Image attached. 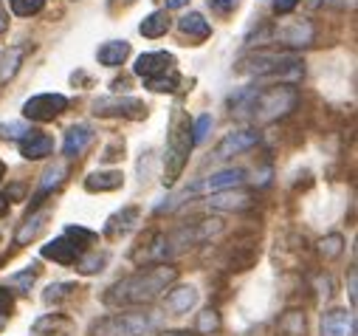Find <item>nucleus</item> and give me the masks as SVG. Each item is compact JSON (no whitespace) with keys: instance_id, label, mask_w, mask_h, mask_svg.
Segmentation results:
<instances>
[{"instance_id":"obj_8","label":"nucleus","mask_w":358,"mask_h":336,"mask_svg":"<svg viewBox=\"0 0 358 336\" xmlns=\"http://www.w3.org/2000/svg\"><path fill=\"white\" fill-rule=\"evenodd\" d=\"M94 113L102 119L110 116H122V119H144L147 116V105L141 99L133 97H102L94 102Z\"/></svg>"},{"instance_id":"obj_42","label":"nucleus","mask_w":358,"mask_h":336,"mask_svg":"<svg viewBox=\"0 0 358 336\" xmlns=\"http://www.w3.org/2000/svg\"><path fill=\"white\" fill-rule=\"evenodd\" d=\"M299 0H274V15H288L296 9Z\"/></svg>"},{"instance_id":"obj_22","label":"nucleus","mask_w":358,"mask_h":336,"mask_svg":"<svg viewBox=\"0 0 358 336\" xmlns=\"http://www.w3.org/2000/svg\"><path fill=\"white\" fill-rule=\"evenodd\" d=\"M178 29H181V34L189 37V40H206L212 34L209 20H203V15H198V12L184 15L181 20H178Z\"/></svg>"},{"instance_id":"obj_45","label":"nucleus","mask_w":358,"mask_h":336,"mask_svg":"<svg viewBox=\"0 0 358 336\" xmlns=\"http://www.w3.org/2000/svg\"><path fill=\"white\" fill-rule=\"evenodd\" d=\"M187 4H189V0H166V9H181Z\"/></svg>"},{"instance_id":"obj_25","label":"nucleus","mask_w":358,"mask_h":336,"mask_svg":"<svg viewBox=\"0 0 358 336\" xmlns=\"http://www.w3.org/2000/svg\"><path fill=\"white\" fill-rule=\"evenodd\" d=\"M169 15L166 12H152V15H147L141 23H138V31H141V37H150V40H155V37H164L166 31H169Z\"/></svg>"},{"instance_id":"obj_3","label":"nucleus","mask_w":358,"mask_h":336,"mask_svg":"<svg viewBox=\"0 0 358 336\" xmlns=\"http://www.w3.org/2000/svg\"><path fill=\"white\" fill-rule=\"evenodd\" d=\"M237 74L243 76H257V79H277L294 85L296 79H302L305 68L302 59L291 51H277V48H257L245 57L237 59Z\"/></svg>"},{"instance_id":"obj_38","label":"nucleus","mask_w":358,"mask_h":336,"mask_svg":"<svg viewBox=\"0 0 358 336\" xmlns=\"http://www.w3.org/2000/svg\"><path fill=\"white\" fill-rule=\"evenodd\" d=\"M209 6H212L217 15H231V12L240 6V0H209Z\"/></svg>"},{"instance_id":"obj_15","label":"nucleus","mask_w":358,"mask_h":336,"mask_svg":"<svg viewBox=\"0 0 358 336\" xmlns=\"http://www.w3.org/2000/svg\"><path fill=\"white\" fill-rule=\"evenodd\" d=\"M96 139V133H94V127L91 125H73L68 133H65V141H62V153L68 155V158H76V155H82L87 147H91V141Z\"/></svg>"},{"instance_id":"obj_19","label":"nucleus","mask_w":358,"mask_h":336,"mask_svg":"<svg viewBox=\"0 0 358 336\" xmlns=\"http://www.w3.org/2000/svg\"><path fill=\"white\" fill-rule=\"evenodd\" d=\"M122 184H124L122 170H99V173H91L85 178V190L87 192H113Z\"/></svg>"},{"instance_id":"obj_6","label":"nucleus","mask_w":358,"mask_h":336,"mask_svg":"<svg viewBox=\"0 0 358 336\" xmlns=\"http://www.w3.org/2000/svg\"><path fill=\"white\" fill-rule=\"evenodd\" d=\"M316 40V29L310 20H282L262 26L257 34H251V43H274L288 48H308Z\"/></svg>"},{"instance_id":"obj_34","label":"nucleus","mask_w":358,"mask_h":336,"mask_svg":"<svg viewBox=\"0 0 358 336\" xmlns=\"http://www.w3.org/2000/svg\"><path fill=\"white\" fill-rule=\"evenodd\" d=\"M34 127H29L26 122H6V125H0V136H3L6 141H20L31 133Z\"/></svg>"},{"instance_id":"obj_31","label":"nucleus","mask_w":358,"mask_h":336,"mask_svg":"<svg viewBox=\"0 0 358 336\" xmlns=\"http://www.w3.org/2000/svg\"><path fill=\"white\" fill-rule=\"evenodd\" d=\"M34 280H37V266H29V269H23V272H17V274L9 277V288H15L20 294H29L31 286H34Z\"/></svg>"},{"instance_id":"obj_37","label":"nucleus","mask_w":358,"mask_h":336,"mask_svg":"<svg viewBox=\"0 0 358 336\" xmlns=\"http://www.w3.org/2000/svg\"><path fill=\"white\" fill-rule=\"evenodd\" d=\"M65 234H68V237H71L82 251L96 240V234H94V232H87V229H82V226H68V229H65Z\"/></svg>"},{"instance_id":"obj_4","label":"nucleus","mask_w":358,"mask_h":336,"mask_svg":"<svg viewBox=\"0 0 358 336\" xmlns=\"http://www.w3.org/2000/svg\"><path fill=\"white\" fill-rule=\"evenodd\" d=\"M195 141H192V119L187 111L175 108L169 116V133H166V153H164V184L172 187L181 173L189 164V153H192Z\"/></svg>"},{"instance_id":"obj_12","label":"nucleus","mask_w":358,"mask_h":336,"mask_svg":"<svg viewBox=\"0 0 358 336\" xmlns=\"http://www.w3.org/2000/svg\"><path fill=\"white\" fill-rule=\"evenodd\" d=\"M172 68H175V57L166 54V51H150V54H141V57L136 59V65H133V71H136L138 76H144V79L161 76V74H166V71H172Z\"/></svg>"},{"instance_id":"obj_13","label":"nucleus","mask_w":358,"mask_h":336,"mask_svg":"<svg viewBox=\"0 0 358 336\" xmlns=\"http://www.w3.org/2000/svg\"><path fill=\"white\" fill-rule=\"evenodd\" d=\"M322 336H355V314L344 308L322 314Z\"/></svg>"},{"instance_id":"obj_47","label":"nucleus","mask_w":358,"mask_h":336,"mask_svg":"<svg viewBox=\"0 0 358 336\" xmlns=\"http://www.w3.org/2000/svg\"><path fill=\"white\" fill-rule=\"evenodd\" d=\"M161 336H192V333H187V330H164Z\"/></svg>"},{"instance_id":"obj_28","label":"nucleus","mask_w":358,"mask_h":336,"mask_svg":"<svg viewBox=\"0 0 358 336\" xmlns=\"http://www.w3.org/2000/svg\"><path fill=\"white\" fill-rule=\"evenodd\" d=\"M105 263H108L105 251H82L79 260H76V272L79 274H96L105 269Z\"/></svg>"},{"instance_id":"obj_7","label":"nucleus","mask_w":358,"mask_h":336,"mask_svg":"<svg viewBox=\"0 0 358 336\" xmlns=\"http://www.w3.org/2000/svg\"><path fill=\"white\" fill-rule=\"evenodd\" d=\"M245 181H248V170H243V167H226V170H217V173H212V176L201 178L198 184L187 187L181 195H175V198H172V204L161 206L158 212L172 209V206H178V204H184V198H195V195H215V192H223V190H237V187H243Z\"/></svg>"},{"instance_id":"obj_21","label":"nucleus","mask_w":358,"mask_h":336,"mask_svg":"<svg viewBox=\"0 0 358 336\" xmlns=\"http://www.w3.org/2000/svg\"><path fill=\"white\" fill-rule=\"evenodd\" d=\"M96 57H99L102 65L119 68V65H124V59L130 57V43H127V40H110V43H105V46L99 48Z\"/></svg>"},{"instance_id":"obj_1","label":"nucleus","mask_w":358,"mask_h":336,"mask_svg":"<svg viewBox=\"0 0 358 336\" xmlns=\"http://www.w3.org/2000/svg\"><path fill=\"white\" fill-rule=\"evenodd\" d=\"M299 105V91L296 85L280 82L271 88H245L229 99V111L240 122H254V125H271L277 119H285L291 111Z\"/></svg>"},{"instance_id":"obj_26","label":"nucleus","mask_w":358,"mask_h":336,"mask_svg":"<svg viewBox=\"0 0 358 336\" xmlns=\"http://www.w3.org/2000/svg\"><path fill=\"white\" fill-rule=\"evenodd\" d=\"M45 220H48V212H34V215H29V218L23 220V226L17 229V234H15V243H17V246L31 243V240H34V237L43 232Z\"/></svg>"},{"instance_id":"obj_43","label":"nucleus","mask_w":358,"mask_h":336,"mask_svg":"<svg viewBox=\"0 0 358 336\" xmlns=\"http://www.w3.org/2000/svg\"><path fill=\"white\" fill-rule=\"evenodd\" d=\"M358 280H355V269L350 272V302H352V308H355V302H358Z\"/></svg>"},{"instance_id":"obj_5","label":"nucleus","mask_w":358,"mask_h":336,"mask_svg":"<svg viewBox=\"0 0 358 336\" xmlns=\"http://www.w3.org/2000/svg\"><path fill=\"white\" fill-rule=\"evenodd\" d=\"M158 325V314L133 311V314H110L91 325L87 336H147Z\"/></svg>"},{"instance_id":"obj_33","label":"nucleus","mask_w":358,"mask_h":336,"mask_svg":"<svg viewBox=\"0 0 358 336\" xmlns=\"http://www.w3.org/2000/svg\"><path fill=\"white\" fill-rule=\"evenodd\" d=\"M9 4H12V12L17 18H34V15L43 12L45 0H9Z\"/></svg>"},{"instance_id":"obj_39","label":"nucleus","mask_w":358,"mask_h":336,"mask_svg":"<svg viewBox=\"0 0 358 336\" xmlns=\"http://www.w3.org/2000/svg\"><path fill=\"white\" fill-rule=\"evenodd\" d=\"M12 308H15V297H12V291H6L3 286H0V316H9L12 314Z\"/></svg>"},{"instance_id":"obj_40","label":"nucleus","mask_w":358,"mask_h":336,"mask_svg":"<svg viewBox=\"0 0 358 336\" xmlns=\"http://www.w3.org/2000/svg\"><path fill=\"white\" fill-rule=\"evenodd\" d=\"M316 288H319V297L330 300L333 297V280H330V274H319L316 277Z\"/></svg>"},{"instance_id":"obj_48","label":"nucleus","mask_w":358,"mask_h":336,"mask_svg":"<svg viewBox=\"0 0 358 336\" xmlns=\"http://www.w3.org/2000/svg\"><path fill=\"white\" fill-rule=\"evenodd\" d=\"M6 176V167H3V161H0V178H3Z\"/></svg>"},{"instance_id":"obj_32","label":"nucleus","mask_w":358,"mask_h":336,"mask_svg":"<svg viewBox=\"0 0 358 336\" xmlns=\"http://www.w3.org/2000/svg\"><path fill=\"white\" fill-rule=\"evenodd\" d=\"M76 291V286L73 283H51L48 288H45V294H43V300L48 302V305H57V302H62V300H68L71 294Z\"/></svg>"},{"instance_id":"obj_9","label":"nucleus","mask_w":358,"mask_h":336,"mask_svg":"<svg viewBox=\"0 0 358 336\" xmlns=\"http://www.w3.org/2000/svg\"><path fill=\"white\" fill-rule=\"evenodd\" d=\"M259 139H262V133H259L257 127L231 130V133H226L223 141L215 147L212 158H215V161H226V158H234V155H240V153H248L251 147L259 144Z\"/></svg>"},{"instance_id":"obj_27","label":"nucleus","mask_w":358,"mask_h":336,"mask_svg":"<svg viewBox=\"0 0 358 336\" xmlns=\"http://www.w3.org/2000/svg\"><path fill=\"white\" fill-rule=\"evenodd\" d=\"M257 263V248L254 246H234L229 255V269L231 272H248Z\"/></svg>"},{"instance_id":"obj_17","label":"nucleus","mask_w":358,"mask_h":336,"mask_svg":"<svg viewBox=\"0 0 358 336\" xmlns=\"http://www.w3.org/2000/svg\"><path fill=\"white\" fill-rule=\"evenodd\" d=\"M166 291L169 294L164 297V305H166L169 314H187L198 302V291L192 286H175V288H166Z\"/></svg>"},{"instance_id":"obj_46","label":"nucleus","mask_w":358,"mask_h":336,"mask_svg":"<svg viewBox=\"0 0 358 336\" xmlns=\"http://www.w3.org/2000/svg\"><path fill=\"white\" fill-rule=\"evenodd\" d=\"M9 212V198L6 195H0V218H3Z\"/></svg>"},{"instance_id":"obj_23","label":"nucleus","mask_w":358,"mask_h":336,"mask_svg":"<svg viewBox=\"0 0 358 336\" xmlns=\"http://www.w3.org/2000/svg\"><path fill=\"white\" fill-rule=\"evenodd\" d=\"M305 330H308V319H305V314L296 311V308L285 311V314L277 319V336H305Z\"/></svg>"},{"instance_id":"obj_41","label":"nucleus","mask_w":358,"mask_h":336,"mask_svg":"<svg viewBox=\"0 0 358 336\" xmlns=\"http://www.w3.org/2000/svg\"><path fill=\"white\" fill-rule=\"evenodd\" d=\"M319 6H327V9H338V12H344V9H352V6H355V0H319Z\"/></svg>"},{"instance_id":"obj_11","label":"nucleus","mask_w":358,"mask_h":336,"mask_svg":"<svg viewBox=\"0 0 358 336\" xmlns=\"http://www.w3.org/2000/svg\"><path fill=\"white\" fill-rule=\"evenodd\" d=\"M251 192L245 190H223V192H215V195H206V206L209 209H217V212H245L251 206Z\"/></svg>"},{"instance_id":"obj_14","label":"nucleus","mask_w":358,"mask_h":336,"mask_svg":"<svg viewBox=\"0 0 358 336\" xmlns=\"http://www.w3.org/2000/svg\"><path fill=\"white\" fill-rule=\"evenodd\" d=\"M40 255L45 258V260H54V263H62V266H71V263H76L79 260V255H82V248L68 237V234H62V237H57V240H51V243H45L43 248H40Z\"/></svg>"},{"instance_id":"obj_2","label":"nucleus","mask_w":358,"mask_h":336,"mask_svg":"<svg viewBox=\"0 0 358 336\" xmlns=\"http://www.w3.org/2000/svg\"><path fill=\"white\" fill-rule=\"evenodd\" d=\"M178 280V269L169 263H150L147 269H138L130 277H122L105 291V305L113 308H130V305H150L158 300L172 283Z\"/></svg>"},{"instance_id":"obj_35","label":"nucleus","mask_w":358,"mask_h":336,"mask_svg":"<svg viewBox=\"0 0 358 336\" xmlns=\"http://www.w3.org/2000/svg\"><path fill=\"white\" fill-rule=\"evenodd\" d=\"M212 125H215L212 113H203V116H198V119L192 122V141H195V144L206 141V139H209V133H212Z\"/></svg>"},{"instance_id":"obj_44","label":"nucleus","mask_w":358,"mask_h":336,"mask_svg":"<svg viewBox=\"0 0 358 336\" xmlns=\"http://www.w3.org/2000/svg\"><path fill=\"white\" fill-rule=\"evenodd\" d=\"M6 29H9V12L3 6V0H0V34H6Z\"/></svg>"},{"instance_id":"obj_30","label":"nucleus","mask_w":358,"mask_h":336,"mask_svg":"<svg viewBox=\"0 0 358 336\" xmlns=\"http://www.w3.org/2000/svg\"><path fill=\"white\" fill-rule=\"evenodd\" d=\"M144 82H147V88L155 91V94H172L181 79H178V74H175V68H172L169 74H161V76H152V79H144Z\"/></svg>"},{"instance_id":"obj_24","label":"nucleus","mask_w":358,"mask_h":336,"mask_svg":"<svg viewBox=\"0 0 358 336\" xmlns=\"http://www.w3.org/2000/svg\"><path fill=\"white\" fill-rule=\"evenodd\" d=\"M65 176H68V167H65V164H54V167H48L45 176H43V181H40V192H37L34 201H31V209H34L51 190H57V187L65 181Z\"/></svg>"},{"instance_id":"obj_20","label":"nucleus","mask_w":358,"mask_h":336,"mask_svg":"<svg viewBox=\"0 0 358 336\" xmlns=\"http://www.w3.org/2000/svg\"><path fill=\"white\" fill-rule=\"evenodd\" d=\"M138 218H141L138 206H124L122 212H116V215L108 220V226H105V234H108V237H122V234H127L130 229H136Z\"/></svg>"},{"instance_id":"obj_16","label":"nucleus","mask_w":358,"mask_h":336,"mask_svg":"<svg viewBox=\"0 0 358 336\" xmlns=\"http://www.w3.org/2000/svg\"><path fill=\"white\" fill-rule=\"evenodd\" d=\"M51 150H54V139L48 133L31 130L26 139H20V155L29 161H40V158L51 155Z\"/></svg>"},{"instance_id":"obj_49","label":"nucleus","mask_w":358,"mask_h":336,"mask_svg":"<svg viewBox=\"0 0 358 336\" xmlns=\"http://www.w3.org/2000/svg\"><path fill=\"white\" fill-rule=\"evenodd\" d=\"M0 328H3V316H0Z\"/></svg>"},{"instance_id":"obj_29","label":"nucleus","mask_w":358,"mask_h":336,"mask_svg":"<svg viewBox=\"0 0 358 336\" xmlns=\"http://www.w3.org/2000/svg\"><path fill=\"white\" fill-rule=\"evenodd\" d=\"M319 255H322L324 260H336V258H341V255H344V234H338V232L324 234V237L319 240Z\"/></svg>"},{"instance_id":"obj_18","label":"nucleus","mask_w":358,"mask_h":336,"mask_svg":"<svg viewBox=\"0 0 358 336\" xmlns=\"http://www.w3.org/2000/svg\"><path fill=\"white\" fill-rule=\"evenodd\" d=\"M26 54H29L26 46H12V48H6L3 54H0V85H6V82H12L17 76Z\"/></svg>"},{"instance_id":"obj_10","label":"nucleus","mask_w":358,"mask_h":336,"mask_svg":"<svg viewBox=\"0 0 358 336\" xmlns=\"http://www.w3.org/2000/svg\"><path fill=\"white\" fill-rule=\"evenodd\" d=\"M68 108V99L62 94H37L23 105V116L31 122H54Z\"/></svg>"},{"instance_id":"obj_36","label":"nucleus","mask_w":358,"mask_h":336,"mask_svg":"<svg viewBox=\"0 0 358 336\" xmlns=\"http://www.w3.org/2000/svg\"><path fill=\"white\" fill-rule=\"evenodd\" d=\"M217 328H220V314L215 308H206L198 314V330L201 333H215Z\"/></svg>"}]
</instances>
